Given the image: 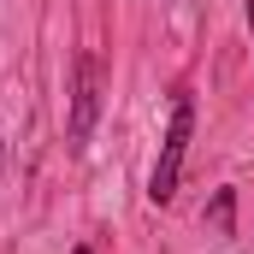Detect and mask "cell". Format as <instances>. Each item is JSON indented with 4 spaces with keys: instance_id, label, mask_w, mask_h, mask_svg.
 <instances>
[{
    "instance_id": "1",
    "label": "cell",
    "mask_w": 254,
    "mask_h": 254,
    "mask_svg": "<svg viewBox=\"0 0 254 254\" xmlns=\"http://www.w3.org/2000/svg\"><path fill=\"white\" fill-rule=\"evenodd\" d=\"M190 136H195V101L190 95H172V119H166V136H160V160H154V172H148V201H154V207H172V201H178V178H184Z\"/></svg>"
},
{
    "instance_id": "2",
    "label": "cell",
    "mask_w": 254,
    "mask_h": 254,
    "mask_svg": "<svg viewBox=\"0 0 254 254\" xmlns=\"http://www.w3.org/2000/svg\"><path fill=\"white\" fill-rule=\"evenodd\" d=\"M95 119H101V60L83 48L71 60V119H65V142L83 148L95 136Z\"/></svg>"
},
{
    "instance_id": "4",
    "label": "cell",
    "mask_w": 254,
    "mask_h": 254,
    "mask_svg": "<svg viewBox=\"0 0 254 254\" xmlns=\"http://www.w3.org/2000/svg\"><path fill=\"white\" fill-rule=\"evenodd\" d=\"M243 18H249V36H254V0H243Z\"/></svg>"
},
{
    "instance_id": "3",
    "label": "cell",
    "mask_w": 254,
    "mask_h": 254,
    "mask_svg": "<svg viewBox=\"0 0 254 254\" xmlns=\"http://www.w3.org/2000/svg\"><path fill=\"white\" fill-rule=\"evenodd\" d=\"M207 225H213L219 237H237V190H219V195H213V207H207Z\"/></svg>"
},
{
    "instance_id": "5",
    "label": "cell",
    "mask_w": 254,
    "mask_h": 254,
    "mask_svg": "<svg viewBox=\"0 0 254 254\" xmlns=\"http://www.w3.org/2000/svg\"><path fill=\"white\" fill-rule=\"evenodd\" d=\"M71 254H95V249H89V243H77V249H71Z\"/></svg>"
}]
</instances>
